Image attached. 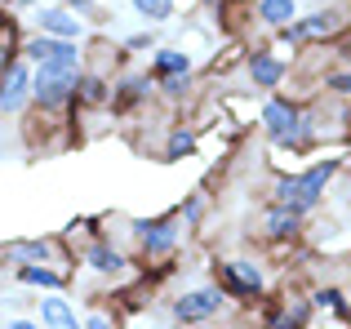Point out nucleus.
Wrapping results in <instances>:
<instances>
[{
	"label": "nucleus",
	"instance_id": "f257e3e1",
	"mask_svg": "<svg viewBox=\"0 0 351 329\" xmlns=\"http://www.w3.org/2000/svg\"><path fill=\"white\" fill-rule=\"evenodd\" d=\"M76 85H80V53H76V45H62L53 58H45V62H36V76H32V98L40 107H62L71 94H76Z\"/></svg>",
	"mask_w": 351,
	"mask_h": 329
},
{
	"label": "nucleus",
	"instance_id": "f03ea898",
	"mask_svg": "<svg viewBox=\"0 0 351 329\" xmlns=\"http://www.w3.org/2000/svg\"><path fill=\"white\" fill-rule=\"evenodd\" d=\"M334 169H338V164H334V160H325V164H316V169H307L302 178H285V182H280V191H276V196H280V205H289L293 214H307V209L320 200L325 182L334 178Z\"/></svg>",
	"mask_w": 351,
	"mask_h": 329
},
{
	"label": "nucleus",
	"instance_id": "7ed1b4c3",
	"mask_svg": "<svg viewBox=\"0 0 351 329\" xmlns=\"http://www.w3.org/2000/svg\"><path fill=\"white\" fill-rule=\"evenodd\" d=\"M223 307V294L218 289H191V294H182L178 303H173V312H178V321H209V316Z\"/></svg>",
	"mask_w": 351,
	"mask_h": 329
},
{
	"label": "nucleus",
	"instance_id": "20e7f679",
	"mask_svg": "<svg viewBox=\"0 0 351 329\" xmlns=\"http://www.w3.org/2000/svg\"><path fill=\"white\" fill-rule=\"evenodd\" d=\"M263 125H267V134H271V138L298 143V112H293L289 103H280V98L263 107Z\"/></svg>",
	"mask_w": 351,
	"mask_h": 329
},
{
	"label": "nucleus",
	"instance_id": "39448f33",
	"mask_svg": "<svg viewBox=\"0 0 351 329\" xmlns=\"http://www.w3.org/2000/svg\"><path fill=\"white\" fill-rule=\"evenodd\" d=\"M32 98V71L27 67H9L0 76V112H18Z\"/></svg>",
	"mask_w": 351,
	"mask_h": 329
},
{
	"label": "nucleus",
	"instance_id": "423d86ee",
	"mask_svg": "<svg viewBox=\"0 0 351 329\" xmlns=\"http://www.w3.org/2000/svg\"><path fill=\"white\" fill-rule=\"evenodd\" d=\"M223 285L232 289V294L249 298V294H258V289H263V271L249 267V263H227V267H223Z\"/></svg>",
	"mask_w": 351,
	"mask_h": 329
},
{
	"label": "nucleus",
	"instance_id": "0eeeda50",
	"mask_svg": "<svg viewBox=\"0 0 351 329\" xmlns=\"http://www.w3.org/2000/svg\"><path fill=\"white\" fill-rule=\"evenodd\" d=\"M36 23H40L45 36H58V40H76L80 36V18H71L67 9H40Z\"/></svg>",
	"mask_w": 351,
	"mask_h": 329
},
{
	"label": "nucleus",
	"instance_id": "6e6552de",
	"mask_svg": "<svg viewBox=\"0 0 351 329\" xmlns=\"http://www.w3.org/2000/svg\"><path fill=\"white\" fill-rule=\"evenodd\" d=\"M173 245H178V223L173 218H165L156 227H143V249L147 254H169Z\"/></svg>",
	"mask_w": 351,
	"mask_h": 329
},
{
	"label": "nucleus",
	"instance_id": "1a4fd4ad",
	"mask_svg": "<svg viewBox=\"0 0 351 329\" xmlns=\"http://www.w3.org/2000/svg\"><path fill=\"white\" fill-rule=\"evenodd\" d=\"M249 76H254L263 89H271L276 80L285 76V67H280V58H271V53H254V58H249Z\"/></svg>",
	"mask_w": 351,
	"mask_h": 329
},
{
	"label": "nucleus",
	"instance_id": "9d476101",
	"mask_svg": "<svg viewBox=\"0 0 351 329\" xmlns=\"http://www.w3.org/2000/svg\"><path fill=\"white\" fill-rule=\"evenodd\" d=\"M187 71H191V58H187V53H178V49H160V53H156V76L178 80V76H187Z\"/></svg>",
	"mask_w": 351,
	"mask_h": 329
},
{
	"label": "nucleus",
	"instance_id": "9b49d317",
	"mask_svg": "<svg viewBox=\"0 0 351 329\" xmlns=\"http://www.w3.org/2000/svg\"><path fill=\"white\" fill-rule=\"evenodd\" d=\"M40 316H45V325L49 329H62V325H76V312H71L62 298H45L40 303Z\"/></svg>",
	"mask_w": 351,
	"mask_h": 329
},
{
	"label": "nucleus",
	"instance_id": "f8f14e48",
	"mask_svg": "<svg viewBox=\"0 0 351 329\" xmlns=\"http://www.w3.org/2000/svg\"><path fill=\"white\" fill-rule=\"evenodd\" d=\"M258 9H263V18H267L271 27H289L293 14H298V5H293V0H263Z\"/></svg>",
	"mask_w": 351,
	"mask_h": 329
},
{
	"label": "nucleus",
	"instance_id": "ddd939ff",
	"mask_svg": "<svg viewBox=\"0 0 351 329\" xmlns=\"http://www.w3.org/2000/svg\"><path fill=\"white\" fill-rule=\"evenodd\" d=\"M267 232H271V236H293V232H298V214H293L289 205L271 209V214H267Z\"/></svg>",
	"mask_w": 351,
	"mask_h": 329
},
{
	"label": "nucleus",
	"instance_id": "4468645a",
	"mask_svg": "<svg viewBox=\"0 0 351 329\" xmlns=\"http://www.w3.org/2000/svg\"><path fill=\"white\" fill-rule=\"evenodd\" d=\"M329 27H334V14H311L307 23H289L285 32L298 40V36H320V32H329Z\"/></svg>",
	"mask_w": 351,
	"mask_h": 329
},
{
	"label": "nucleus",
	"instance_id": "2eb2a0df",
	"mask_svg": "<svg viewBox=\"0 0 351 329\" xmlns=\"http://www.w3.org/2000/svg\"><path fill=\"white\" fill-rule=\"evenodd\" d=\"M134 9L143 18H152V23H165L173 14V0H134Z\"/></svg>",
	"mask_w": 351,
	"mask_h": 329
},
{
	"label": "nucleus",
	"instance_id": "dca6fc26",
	"mask_svg": "<svg viewBox=\"0 0 351 329\" xmlns=\"http://www.w3.org/2000/svg\"><path fill=\"white\" fill-rule=\"evenodd\" d=\"M302 321H307V303H293L271 321V329H302Z\"/></svg>",
	"mask_w": 351,
	"mask_h": 329
},
{
	"label": "nucleus",
	"instance_id": "f3484780",
	"mask_svg": "<svg viewBox=\"0 0 351 329\" xmlns=\"http://www.w3.org/2000/svg\"><path fill=\"white\" fill-rule=\"evenodd\" d=\"M18 276H23L27 285H45V289H58V285H62V276H58V271H45V267H23Z\"/></svg>",
	"mask_w": 351,
	"mask_h": 329
},
{
	"label": "nucleus",
	"instance_id": "a211bd4d",
	"mask_svg": "<svg viewBox=\"0 0 351 329\" xmlns=\"http://www.w3.org/2000/svg\"><path fill=\"white\" fill-rule=\"evenodd\" d=\"M89 263H94L98 271H120V267H125V258H120L116 249H107V245H98V249L89 254Z\"/></svg>",
	"mask_w": 351,
	"mask_h": 329
},
{
	"label": "nucleus",
	"instance_id": "6ab92c4d",
	"mask_svg": "<svg viewBox=\"0 0 351 329\" xmlns=\"http://www.w3.org/2000/svg\"><path fill=\"white\" fill-rule=\"evenodd\" d=\"M76 89H80V98H85V103H103V98H107V85L98 76H85Z\"/></svg>",
	"mask_w": 351,
	"mask_h": 329
},
{
	"label": "nucleus",
	"instance_id": "aec40b11",
	"mask_svg": "<svg viewBox=\"0 0 351 329\" xmlns=\"http://www.w3.org/2000/svg\"><path fill=\"white\" fill-rule=\"evenodd\" d=\"M14 254H18V258H45V254H49V245H40V241H23V245H14Z\"/></svg>",
	"mask_w": 351,
	"mask_h": 329
},
{
	"label": "nucleus",
	"instance_id": "412c9836",
	"mask_svg": "<svg viewBox=\"0 0 351 329\" xmlns=\"http://www.w3.org/2000/svg\"><path fill=\"white\" fill-rule=\"evenodd\" d=\"M316 303H325V307H334L338 316H347V303H343V294H338V289H320Z\"/></svg>",
	"mask_w": 351,
	"mask_h": 329
},
{
	"label": "nucleus",
	"instance_id": "4be33fe9",
	"mask_svg": "<svg viewBox=\"0 0 351 329\" xmlns=\"http://www.w3.org/2000/svg\"><path fill=\"white\" fill-rule=\"evenodd\" d=\"M182 151H191V134H173L169 138V156H182Z\"/></svg>",
	"mask_w": 351,
	"mask_h": 329
},
{
	"label": "nucleus",
	"instance_id": "5701e85b",
	"mask_svg": "<svg viewBox=\"0 0 351 329\" xmlns=\"http://www.w3.org/2000/svg\"><path fill=\"white\" fill-rule=\"evenodd\" d=\"M329 85H334V89H351V76H329Z\"/></svg>",
	"mask_w": 351,
	"mask_h": 329
},
{
	"label": "nucleus",
	"instance_id": "b1692460",
	"mask_svg": "<svg viewBox=\"0 0 351 329\" xmlns=\"http://www.w3.org/2000/svg\"><path fill=\"white\" fill-rule=\"evenodd\" d=\"M85 329H112V325H107V321H103V316H94V321H89Z\"/></svg>",
	"mask_w": 351,
	"mask_h": 329
},
{
	"label": "nucleus",
	"instance_id": "393cba45",
	"mask_svg": "<svg viewBox=\"0 0 351 329\" xmlns=\"http://www.w3.org/2000/svg\"><path fill=\"white\" fill-rule=\"evenodd\" d=\"M9 329H36V325H27V321H14V325H9Z\"/></svg>",
	"mask_w": 351,
	"mask_h": 329
},
{
	"label": "nucleus",
	"instance_id": "a878e982",
	"mask_svg": "<svg viewBox=\"0 0 351 329\" xmlns=\"http://www.w3.org/2000/svg\"><path fill=\"white\" fill-rule=\"evenodd\" d=\"M71 5H80V9H85V5H89V0H71Z\"/></svg>",
	"mask_w": 351,
	"mask_h": 329
},
{
	"label": "nucleus",
	"instance_id": "bb28decb",
	"mask_svg": "<svg viewBox=\"0 0 351 329\" xmlns=\"http://www.w3.org/2000/svg\"><path fill=\"white\" fill-rule=\"evenodd\" d=\"M62 329H80V325H62Z\"/></svg>",
	"mask_w": 351,
	"mask_h": 329
},
{
	"label": "nucleus",
	"instance_id": "cd10ccee",
	"mask_svg": "<svg viewBox=\"0 0 351 329\" xmlns=\"http://www.w3.org/2000/svg\"><path fill=\"white\" fill-rule=\"evenodd\" d=\"M23 5H32V0H23Z\"/></svg>",
	"mask_w": 351,
	"mask_h": 329
}]
</instances>
